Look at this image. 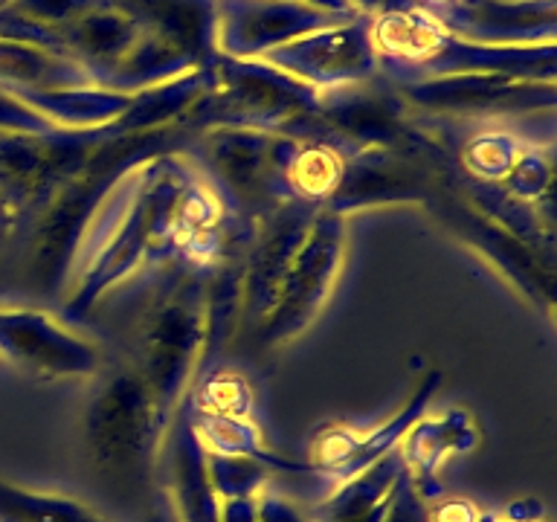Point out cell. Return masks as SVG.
<instances>
[{
	"mask_svg": "<svg viewBox=\"0 0 557 522\" xmlns=\"http://www.w3.org/2000/svg\"><path fill=\"white\" fill-rule=\"evenodd\" d=\"M242 217L226 212L189 154L163 151L128 165L102 198L70 261L61 320L82 325L134 278L169 261L212 264Z\"/></svg>",
	"mask_w": 557,
	"mask_h": 522,
	"instance_id": "6da1fadb",
	"label": "cell"
},
{
	"mask_svg": "<svg viewBox=\"0 0 557 522\" xmlns=\"http://www.w3.org/2000/svg\"><path fill=\"white\" fill-rule=\"evenodd\" d=\"M212 264L177 259L151 270L146 296L131 316L128 357L122 363L146 383L165 424H172L207 363Z\"/></svg>",
	"mask_w": 557,
	"mask_h": 522,
	"instance_id": "7a4b0ae2",
	"label": "cell"
},
{
	"mask_svg": "<svg viewBox=\"0 0 557 522\" xmlns=\"http://www.w3.org/2000/svg\"><path fill=\"white\" fill-rule=\"evenodd\" d=\"M85 452L90 473L104 494L143 522H154L160 494V450L169 433L151 391L128 363L96 377L94 398L85 409Z\"/></svg>",
	"mask_w": 557,
	"mask_h": 522,
	"instance_id": "3957f363",
	"label": "cell"
},
{
	"mask_svg": "<svg viewBox=\"0 0 557 522\" xmlns=\"http://www.w3.org/2000/svg\"><path fill=\"white\" fill-rule=\"evenodd\" d=\"M151 154H163V146H157L148 137H137L134 142L120 139L113 146H108L104 139L99 151L90 157V163L55 195V200L44 209L21 241L17 273H21V285L29 294L59 302L67 282L70 261L76 256L78 241L102 198L128 165Z\"/></svg>",
	"mask_w": 557,
	"mask_h": 522,
	"instance_id": "277c9868",
	"label": "cell"
},
{
	"mask_svg": "<svg viewBox=\"0 0 557 522\" xmlns=\"http://www.w3.org/2000/svg\"><path fill=\"white\" fill-rule=\"evenodd\" d=\"M348 250V217L320 209L276 287L268 316L252 331L261 351H278L320 320Z\"/></svg>",
	"mask_w": 557,
	"mask_h": 522,
	"instance_id": "5b68a950",
	"label": "cell"
},
{
	"mask_svg": "<svg viewBox=\"0 0 557 522\" xmlns=\"http://www.w3.org/2000/svg\"><path fill=\"white\" fill-rule=\"evenodd\" d=\"M108 134H3L0 130V203L24 241L26 229L55 195L99 151Z\"/></svg>",
	"mask_w": 557,
	"mask_h": 522,
	"instance_id": "8992f818",
	"label": "cell"
},
{
	"mask_svg": "<svg viewBox=\"0 0 557 522\" xmlns=\"http://www.w3.org/2000/svg\"><path fill=\"white\" fill-rule=\"evenodd\" d=\"M426 212L438 221L450 235H456L470 252H476L487 268L505 278V285L513 287V294L540 311L546 320L555 313V261L543 259L534 247L517 238L511 229L496 224L494 217L470 207L442 183L438 172V189L426 203Z\"/></svg>",
	"mask_w": 557,
	"mask_h": 522,
	"instance_id": "52a82bcc",
	"label": "cell"
},
{
	"mask_svg": "<svg viewBox=\"0 0 557 522\" xmlns=\"http://www.w3.org/2000/svg\"><path fill=\"white\" fill-rule=\"evenodd\" d=\"M0 360L35 381H96L104 369L99 343L47 308L0 304Z\"/></svg>",
	"mask_w": 557,
	"mask_h": 522,
	"instance_id": "ba28073f",
	"label": "cell"
},
{
	"mask_svg": "<svg viewBox=\"0 0 557 522\" xmlns=\"http://www.w3.org/2000/svg\"><path fill=\"white\" fill-rule=\"evenodd\" d=\"M442 381V369H430L418 381L407 403L381 424L366 426V430H355V426H329V430H322L313 438L311 452H308L305 461L313 468L317 482L325 485V494L348 482V478L360 476L363 470L372 468L374 461H381L386 452L395 450L409 426L416 424L421 415H426L430 400L435 398Z\"/></svg>",
	"mask_w": 557,
	"mask_h": 522,
	"instance_id": "9c48e42d",
	"label": "cell"
},
{
	"mask_svg": "<svg viewBox=\"0 0 557 522\" xmlns=\"http://www.w3.org/2000/svg\"><path fill=\"white\" fill-rule=\"evenodd\" d=\"M320 209L285 200L268 209L252 221L250 241L244 250L242 273V311H238V331H256L268 316L270 304L276 299V287L290 268L299 244H302L313 215Z\"/></svg>",
	"mask_w": 557,
	"mask_h": 522,
	"instance_id": "30bf717a",
	"label": "cell"
},
{
	"mask_svg": "<svg viewBox=\"0 0 557 522\" xmlns=\"http://www.w3.org/2000/svg\"><path fill=\"white\" fill-rule=\"evenodd\" d=\"M157 478L177 522H218L221 502L207 478V450L195 438L189 409L183 403L163 438Z\"/></svg>",
	"mask_w": 557,
	"mask_h": 522,
	"instance_id": "8fae6325",
	"label": "cell"
},
{
	"mask_svg": "<svg viewBox=\"0 0 557 522\" xmlns=\"http://www.w3.org/2000/svg\"><path fill=\"white\" fill-rule=\"evenodd\" d=\"M482 444L479 424L468 409L453 407L442 415H421L398 442V456L404 461L409 482L424 502L442 496L438 468L450 456H468Z\"/></svg>",
	"mask_w": 557,
	"mask_h": 522,
	"instance_id": "7c38bea8",
	"label": "cell"
},
{
	"mask_svg": "<svg viewBox=\"0 0 557 522\" xmlns=\"http://www.w3.org/2000/svg\"><path fill=\"white\" fill-rule=\"evenodd\" d=\"M351 148L331 134L287 137L278 146V195L311 209H329L346 174Z\"/></svg>",
	"mask_w": 557,
	"mask_h": 522,
	"instance_id": "4fadbf2b",
	"label": "cell"
},
{
	"mask_svg": "<svg viewBox=\"0 0 557 522\" xmlns=\"http://www.w3.org/2000/svg\"><path fill=\"white\" fill-rule=\"evenodd\" d=\"M276 61L305 73L313 85H339L351 82L377 64L372 38H369V21L343 33H322L311 41L290 44L276 52Z\"/></svg>",
	"mask_w": 557,
	"mask_h": 522,
	"instance_id": "5bb4252c",
	"label": "cell"
},
{
	"mask_svg": "<svg viewBox=\"0 0 557 522\" xmlns=\"http://www.w3.org/2000/svg\"><path fill=\"white\" fill-rule=\"evenodd\" d=\"M404 473V461L398 450L386 452L381 461L363 470L360 476L348 478L343 485L322 496L313 508V522H383L389 513L392 494Z\"/></svg>",
	"mask_w": 557,
	"mask_h": 522,
	"instance_id": "9a60e30c",
	"label": "cell"
},
{
	"mask_svg": "<svg viewBox=\"0 0 557 522\" xmlns=\"http://www.w3.org/2000/svg\"><path fill=\"white\" fill-rule=\"evenodd\" d=\"M531 142L534 139L513 130L508 122L482 120L465 134L456 148L453 165L465 181L496 186V183H503L505 174L511 172L513 163L520 160V154Z\"/></svg>",
	"mask_w": 557,
	"mask_h": 522,
	"instance_id": "2e32d148",
	"label": "cell"
},
{
	"mask_svg": "<svg viewBox=\"0 0 557 522\" xmlns=\"http://www.w3.org/2000/svg\"><path fill=\"white\" fill-rule=\"evenodd\" d=\"M186 407V403H183ZM191 430L200 447L215 456H247L261 464H268L273 473H287V476H311L313 470L308 461L287 459L282 452H273L261 435V426L256 418H221V415H191Z\"/></svg>",
	"mask_w": 557,
	"mask_h": 522,
	"instance_id": "e0dca14e",
	"label": "cell"
},
{
	"mask_svg": "<svg viewBox=\"0 0 557 522\" xmlns=\"http://www.w3.org/2000/svg\"><path fill=\"white\" fill-rule=\"evenodd\" d=\"M191 415H221V418H256V386L247 374L230 365H215L191 381L186 398Z\"/></svg>",
	"mask_w": 557,
	"mask_h": 522,
	"instance_id": "ac0fdd59",
	"label": "cell"
},
{
	"mask_svg": "<svg viewBox=\"0 0 557 522\" xmlns=\"http://www.w3.org/2000/svg\"><path fill=\"white\" fill-rule=\"evenodd\" d=\"M0 522H113L94 505L64 494H47L0 476Z\"/></svg>",
	"mask_w": 557,
	"mask_h": 522,
	"instance_id": "d6986e66",
	"label": "cell"
},
{
	"mask_svg": "<svg viewBox=\"0 0 557 522\" xmlns=\"http://www.w3.org/2000/svg\"><path fill=\"white\" fill-rule=\"evenodd\" d=\"M552 181H555V148L552 142H531L513 163L511 172L496 186L522 207L537 209L543 215H555Z\"/></svg>",
	"mask_w": 557,
	"mask_h": 522,
	"instance_id": "ffe728a7",
	"label": "cell"
},
{
	"mask_svg": "<svg viewBox=\"0 0 557 522\" xmlns=\"http://www.w3.org/2000/svg\"><path fill=\"white\" fill-rule=\"evenodd\" d=\"M313 24H320L317 12H242L235 15L230 29V47L238 52H252L256 47H268Z\"/></svg>",
	"mask_w": 557,
	"mask_h": 522,
	"instance_id": "44dd1931",
	"label": "cell"
},
{
	"mask_svg": "<svg viewBox=\"0 0 557 522\" xmlns=\"http://www.w3.org/2000/svg\"><path fill=\"white\" fill-rule=\"evenodd\" d=\"M207 478L218 502L224 499H250L259 496L273 478V470L247 456H215L207 452Z\"/></svg>",
	"mask_w": 557,
	"mask_h": 522,
	"instance_id": "7402d4cb",
	"label": "cell"
},
{
	"mask_svg": "<svg viewBox=\"0 0 557 522\" xmlns=\"http://www.w3.org/2000/svg\"><path fill=\"white\" fill-rule=\"evenodd\" d=\"M256 522H313L311 513L290 496L270 490V485L256 496Z\"/></svg>",
	"mask_w": 557,
	"mask_h": 522,
	"instance_id": "603a6c76",
	"label": "cell"
},
{
	"mask_svg": "<svg viewBox=\"0 0 557 522\" xmlns=\"http://www.w3.org/2000/svg\"><path fill=\"white\" fill-rule=\"evenodd\" d=\"M0 130L3 134H50L55 128L50 125V120L26 111L24 104H17L15 99L0 94Z\"/></svg>",
	"mask_w": 557,
	"mask_h": 522,
	"instance_id": "cb8c5ba5",
	"label": "cell"
},
{
	"mask_svg": "<svg viewBox=\"0 0 557 522\" xmlns=\"http://www.w3.org/2000/svg\"><path fill=\"white\" fill-rule=\"evenodd\" d=\"M383 522H426V505L424 499L416 494V487L409 482L407 470L400 473L395 494H392V505L386 520Z\"/></svg>",
	"mask_w": 557,
	"mask_h": 522,
	"instance_id": "d4e9b609",
	"label": "cell"
},
{
	"mask_svg": "<svg viewBox=\"0 0 557 522\" xmlns=\"http://www.w3.org/2000/svg\"><path fill=\"white\" fill-rule=\"evenodd\" d=\"M426 505V522H479L482 508L465 496H438Z\"/></svg>",
	"mask_w": 557,
	"mask_h": 522,
	"instance_id": "484cf974",
	"label": "cell"
},
{
	"mask_svg": "<svg viewBox=\"0 0 557 522\" xmlns=\"http://www.w3.org/2000/svg\"><path fill=\"white\" fill-rule=\"evenodd\" d=\"M17 259H21V233L0 203V282L9 270H17Z\"/></svg>",
	"mask_w": 557,
	"mask_h": 522,
	"instance_id": "4316f807",
	"label": "cell"
},
{
	"mask_svg": "<svg viewBox=\"0 0 557 522\" xmlns=\"http://www.w3.org/2000/svg\"><path fill=\"white\" fill-rule=\"evenodd\" d=\"M496 517L503 522H543L546 520V508L534 496H522V499H513V502L496 508Z\"/></svg>",
	"mask_w": 557,
	"mask_h": 522,
	"instance_id": "83f0119b",
	"label": "cell"
},
{
	"mask_svg": "<svg viewBox=\"0 0 557 522\" xmlns=\"http://www.w3.org/2000/svg\"><path fill=\"white\" fill-rule=\"evenodd\" d=\"M218 522H256V496L250 499H224Z\"/></svg>",
	"mask_w": 557,
	"mask_h": 522,
	"instance_id": "f1b7e54d",
	"label": "cell"
},
{
	"mask_svg": "<svg viewBox=\"0 0 557 522\" xmlns=\"http://www.w3.org/2000/svg\"><path fill=\"white\" fill-rule=\"evenodd\" d=\"M479 522H503V520H499V517H496L494 511H482V517H479ZM543 522H548V520H543Z\"/></svg>",
	"mask_w": 557,
	"mask_h": 522,
	"instance_id": "f546056e",
	"label": "cell"
}]
</instances>
